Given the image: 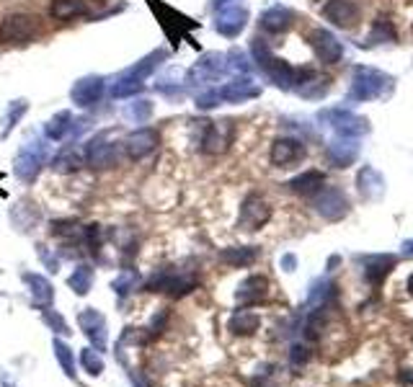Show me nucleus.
I'll list each match as a JSON object with an SVG mask.
<instances>
[{"instance_id": "6e6552de", "label": "nucleus", "mask_w": 413, "mask_h": 387, "mask_svg": "<svg viewBox=\"0 0 413 387\" xmlns=\"http://www.w3.org/2000/svg\"><path fill=\"white\" fill-rule=\"evenodd\" d=\"M158 145V135L153 129H137V132H132V135L124 140V150L132 160H140V158H145L147 153H153Z\"/></svg>"}, {"instance_id": "6ab92c4d", "label": "nucleus", "mask_w": 413, "mask_h": 387, "mask_svg": "<svg viewBox=\"0 0 413 387\" xmlns=\"http://www.w3.org/2000/svg\"><path fill=\"white\" fill-rule=\"evenodd\" d=\"M261 24H264V28L267 31H274V34H279V31H285V28H289V24H292V13L285 8H271L264 13V18H261Z\"/></svg>"}, {"instance_id": "5701e85b", "label": "nucleus", "mask_w": 413, "mask_h": 387, "mask_svg": "<svg viewBox=\"0 0 413 387\" xmlns=\"http://www.w3.org/2000/svg\"><path fill=\"white\" fill-rule=\"evenodd\" d=\"M81 364H83V370H85V374H91V377H101L103 370H106V364H103L101 359V352H96L93 346H88V349L81 352Z\"/></svg>"}, {"instance_id": "f03ea898", "label": "nucleus", "mask_w": 413, "mask_h": 387, "mask_svg": "<svg viewBox=\"0 0 413 387\" xmlns=\"http://www.w3.org/2000/svg\"><path fill=\"white\" fill-rule=\"evenodd\" d=\"M196 287V277L194 274H186V271H160L155 274L147 289L150 292H163V295H171V297H184L192 289Z\"/></svg>"}, {"instance_id": "7c9ffc66", "label": "nucleus", "mask_w": 413, "mask_h": 387, "mask_svg": "<svg viewBox=\"0 0 413 387\" xmlns=\"http://www.w3.org/2000/svg\"><path fill=\"white\" fill-rule=\"evenodd\" d=\"M395 36V31L387 26V21H377V31L372 34V39H382V42H390Z\"/></svg>"}, {"instance_id": "c756f323", "label": "nucleus", "mask_w": 413, "mask_h": 387, "mask_svg": "<svg viewBox=\"0 0 413 387\" xmlns=\"http://www.w3.org/2000/svg\"><path fill=\"white\" fill-rule=\"evenodd\" d=\"M44 323L49 325V328H52L55 334H60V336L70 334V328H67V323H65V318L60 315L57 310H49V307H47V310H44Z\"/></svg>"}, {"instance_id": "4be33fe9", "label": "nucleus", "mask_w": 413, "mask_h": 387, "mask_svg": "<svg viewBox=\"0 0 413 387\" xmlns=\"http://www.w3.org/2000/svg\"><path fill=\"white\" fill-rule=\"evenodd\" d=\"M243 24H246V10L233 8V10H228V13H222L220 21H217V28H220L222 34L233 36L243 28Z\"/></svg>"}, {"instance_id": "bb28decb", "label": "nucleus", "mask_w": 413, "mask_h": 387, "mask_svg": "<svg viewBox=\"0 0 413 387\" xmlns=\"http://www.w3.org/2000/svg\"><path fill=\"white\" fill-rule=\"evenodd\" d=\"M333 295V284H330L328 279H318L315 284H312L310 295H307V307H326V302H328V297Z\"/></svg>"}, {"instance_id": "c85d7f7f", "label": "nucleus", "mask_w": 413, "mask_h": 387, "mask_svg": "<svg viewBox=\"0 0 413 387\" xmlns=\"http://www.w3.org/2000/svg\"><path fill=\"white\" fill-rule=\"evenodd\" d=\"M312 356V349L310 343H292L289 346V364H294V367H303V364H307Z\"/></svg>"}, {"instance_id": "423d86ee", "label": "nucleus", "mask_w": 413, "mask_h": 387, "mask_svg": "<svg viewBox=\"0 0 413 387\" xmlns=\"http://www.w3.org/2000/svg\"><path fill=\"white\" fill-rule=\"evenodd\" d=\"M303 158H305V145L297 142V140L285 137V140H276L271 145V163L279 165V168H289V165L300 163Z\"/></svg>"}, {"instance_id": "473e14b6", "label": "nucleus", "mask_w": 413, "mask_h": 387, "mask_svg": "<svg viewBox=\"0 0 413 387\" xmlns=\"http://www.w3.org/2000/svg\"><path fill=\"white\" fill-rule=\"evenodd\" d=\"M282 263H285L287 271H294V263H297V258H294V256H285V258H282Z\"/></svg>"}, {"instance_id": "20e7f679", "label": "nucleus", "mask_w": 413, "mask_h": 387, "mask_svg": "<svg viewBox=\"0 0 413 387\" xmlns=\"http://www.w3.org/2000/svg\"><path fill=\"white\" fill-rule=\"evenodd\" d=\"M269 217H271V207H269L267 199L258 197V194H251L240 207L238 227L240 230H258V227L267 225Z\"/></svg>"}, {"instance_id": "4468645a", "label": "nucleus", "mask_w": 413, "mask_h": 387, "mask_svg": "<svg viewBox=\"0 0 413 387\" xmlns=\"http://www.w3.org/2000/svg\"><path fill=\"white\" fill-rule=\"evenodd\" d=\"M49 13L55 21H73L75 16H85L88 6H85V0H52Z\"/></svg>"}, {"instance_id": "39448f33", "label": "nucleus", "mask_w": 413, "mask_h": 387, "mask_svg": "<svg viewBox=\"0 0 413 387\" xmlns=\"http://www.w3.org/2000/svg\"><path fill=\"white\" fill-rule=\"evenodd\" d=\"M312 204H315V209H318V215H323L326 220H341V217L349 212V201H346V197L341 194L339 189H326L323 186L318 194H312Z\"/></svg>"}, {"instance_id": "cd10ccee", "label": "nucleus", "mask_w": 413, "mask_h": 387, "mask_svg": "<svg viewBox=\"0 0 413 387\" xmlns=\"http://www.w3.org/2000/svg\"><path fill=\"white\" fill-rule=\"evenodd\" d=\"M52 168L55 171H75V168H81V155H75V150H62L55 158Z\"/></svg>"}, {"instance_id": "ddd939ff", "label": "nucleus", "mask_w": 413, "mask_h": 387, "mask_svg": "<svg viewBox=\"0 0 413 387\" xmlns=\"http://www.w3.org/2000/svg\"><path fill=\"white\" fill-rule=\"evenodd\" d=\"M261 325V318L253 310H235L228 320V331L233 336H253Z\"/></svg>"}, {"instance_id": "f257e3e1", "label": "nucleus", "mask_w": 413, "mask_h": 387, "mask_svg": "<svg viewBox=\"0 0 413 387\" xmlns=\"http://www.w3.org/2000/svg\"><path fill=\"white\" fill-rule=\"evenodd\" d=\"M39 31V18L28 13H13L0 24V42L6 44H28Z\"/></svg>"}, {"instance_id": "b1692460", "label": "nucleus", "mask_w": 413, "mask_h": 387, "mask_svg": "<svg viewBox=\"0 0 413 387\" xmlns=\"http://www.w3.org/2000/svg\"><path fill=\"white\" fill-rule=\"evenodd\" d=\"M137 284H140L137 271L124 269L119 277H117V279L111 281V289H114V295H119V297H127V295H132V292L137 289Z\"/></svg>"}, {"instance_id": "a211bd4d", "label": "nucleus", "mask_w": 413, "mask_h": 387, "mask_svg": "<svg viewBox=\"0 0 413 387\" xmlns=\"http://www.w3.org/2000/svg\"><path fill=\"white\" fill-rule=\"evenodd\" d=\"M52 352H55V359L60 361V367H62V372L67 374L70 379H75V352L67 346L65 341H60V338H55L52 341Z\"/></svg>"}, {"instance_id": "aec40b11", "label": "nucleus", "mask_w": 413, "mask_h": 387, "mask_svg": "<svg viewBox=\"0 0 413 387\" xmlns=\"http://www.w3.org/2000/svg\"><path fill=\"white\" fill-rule=\"evenodd\" d=\"M256 256H258V251L256 248H228V251H222L220 253V258L225 263H230V266H248V263H253L256 261Z\"/></svg>"}, {"instance_id": "412c9836", "label": "nucleus", "mask_w": 413, "mask_h": 387, "mask_svg": "<svg viewBox=\"0 0 413 387\" xmlns=\"http://www.w3.org/2000/svg\"><path fill=\"white\" fill-rule=\"evenodd\" d=\"M67 284L73 287L75 295H88L91 292V284H93V269L91 266H78V269L70 274V279H67Z\"/></svg>"}, {"instance_id": "393cba45", "label": "nucleus", "mask_w": 413, "mask_h": 387, "mask_svg": "<svg viewBox=\"0 0 413 387\" xmlns=\"http://www.w3.org/2000/svg\"><path fill=\"white\" fill-rule=\"evenodd\" d=\"M99 90H101V81H81L73 88V99L81 106H88V104H93V101L99 99Z\"/></svg>"}, {"instance_id": "1a4fd4ad", "label": "nucleus", "mask_w": 413, "mask_h": 387, "mask_svg": "<svg viewBox=\"0 0 413 387\" xmlns=\"http://www.w3.org/2000/svg\"><path fill=\"white\" fill-rule=\"evenodd\" d=\"M267 295H269V279L253 274V277H248L246 281H240L238 292H235V299H238L240 305H256V302H261Z\"/></svg>"}, {"instance_id": "2eb2a0df", "label": "nucleus", "mask_w": 413, "mask_h": 387, "mask_svg": "<svg viewBox=\"0 0 413 387\" xmlns=\"http://www.w3.org/2000/svg\"><path fill=\"white\" fill-rule=\"evenodd\" d=\"M39 163H42V147H26V150H21L19 160H16V173H19L24 181H34L39 171Z\"/></svg>"}, {"instance_id": "2f4dec72", "label": "nucleus", "mask_w": 413, "mask_h": 387, "mask_svg": "<svg viewBox=\"0 0 413 387\" xmlns=\"http://www.w3.org/2000/svg\"><path fill=\"white\" fill-rule=\"evenodd\" d=\"M39 256H42V261L47 263V269L49 271H57V258H52L49 253L44 251V245H39Z\"/></svg>"}, {"instance_id": "9b49d317", "label": "nucleus", "mask_w": 413, "mask_h": 387, "mask_svg": "<svg viewBox=\"0 0 413 387\" xmlns=\"http://www.w3.org/2000/svg\"><path fill=\"white\" fill-rule=\"evenodd\" d=\"M326 18L341 28H351L357 24L359 10L354 6V0H330L328 6H326Z\"/></svg>"}, {"instance_id": "7ed1b4c3", "label": "nucleus", "mask_w": 413, "mask_h": 387, "mask_svg": "<svg viewBox=\"0 0 413 387\" xmlns=\"http://www.w3.org/2000/svg\"><path fill=\"white\" fill-rule=\"evenodd\" d=\"M78 325H81L83 336L91 341V346L96 352H106V346H109V328H106V318H103L96 307L81 310Z\"/></svg>"}, {"instance_id": "f8f14e48", "label": "nucleus", "mask_w": 413, "mask_h": 387, "mask_svg": "<svg viewBox=\"0 0 413 387\" xmlns=\"http://www.w3.org/2000/svg\"><path fill=\"white\" fill-rule=\"evenodd\" d=\"M382 85H385L382 75H377L372 70H359V78L351 85V93H354V99H375V96H380Z\"/></svg>"}, {"instance_id": "9d476101", "label": "nucleus", "mask_w": 413, "mask_h": 387, "mask_svg": "<svg viewBox=\"0 0 413 387\" xmlns=\"http://www.w3.org/2000/svg\"><path fill=\"white\" fill-rule=\"evenodd\" d=\"M24 281H26L28 295H31V299H34V305L42 307V310H47V307L52 305L55 289H52L49 279H44L42 274H31V271H26V274H24Z\"/></svg>"}, {"instance_id": "f3484780", "label": "nucleus", "mask_w": 413, "mask_h": 387, "mask_svg": "<svg viewBox=\"0 0 413 387\" xmlns=\"http://www.w3.org/2000/svg\"><path fill=\"white\" fill-rule=\"evenodd\" d=\"M323 186H326V179H323V173L318 171H307L303 173V176H297V179L289 181V189L297 191V194H305V197L318 194Z\"/></svg>"}, {"instance_id": "f704fd0d", "label": "nucleus", "mask_w": 413, "mask_h": 387, "mask_svg": "<svg viewBox=\"0 0 413 387\" xmlns=\"http://www.w3.org/2000/svg\"><path fill=\"white\" fill-rule=\"evenodd\" d=\"M408 295L413 297V274H411V279H408Z\"/></svg>"}, {"instance_id": "0eeeda50", "label": "nucleus", "mask_w": 413, "mask_h": 387, "mask_svg": "<svg viewBox=\"0 0 413 387\" xmlns=\"http://www.w3.org/2000/svg\"><path fill=\"white\" fill-rule=\"evenodd\" d=\"M310 44L312 49H315V54L321 57L323 63H339L341 60V44L336 42V36L330 34V31H323V28H318V31H312L310 34Z\"/></svg>"}, {"instance_id": "dca6fc26", "label": "nucleus", "mask_w": 413, "mask_h": 387, "mask_svg": "<svg viewBox=\"0 0 413 387\" xmlns=\"http://www.w3.org/2000/svg\"><path fill=\"white\" fill-rule=\"evenodd\" d=\"M393 266H395V256H372V258H367V263H364V277H367V281H372V284H380V281L390 274Z\"/></svg>"}, {"instance_id": "c9c22d12", "label": "nucleus", "mask_w": 413, "mask_h": 387, "mask_svg": "<svg viewBox=\"0 0 413 387\" xmlns=\"http://www.w3.org/2000/svg\"><path fill=\"white\" fill-rule=\"evenodd\" d=\"M220 3H225V0H217V6H220Z\"/></svg>"}, {"instance_id": "a878e982", "label": "nucleus", "mask_w": 413, "mask_h": 387, "mask_svg": "<svg viewBox=\"0 0 413 387\" xmlns=\"http://www.w3.org/2000/svg\"><path fill=\"white\" fill-rule=\"evenodd\" d=\"M328 158H330V163L333 165H339V168H346L354 158H357V145H351V142H339V145H333L328 150Z\"/></svg>"}, {"instance_id": "72a5a7b5", "label": "nucleus", "mask_w": 413, "mask_h": 387, "mask_svg": "<svg viewBox=\"0 0 413 387\" xmlns=\"http://www.w3.org/2000/svg\"><path fill=\"white\" fill-rule=\"evenodd\" d=\"M403 253H408V256H413V240H408V243H403Z\"/></svg>"}]
</instances>
